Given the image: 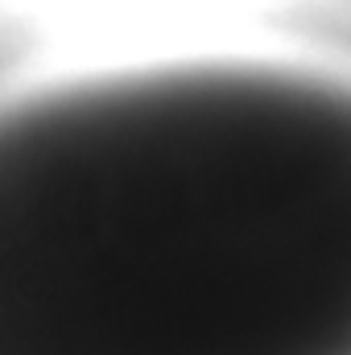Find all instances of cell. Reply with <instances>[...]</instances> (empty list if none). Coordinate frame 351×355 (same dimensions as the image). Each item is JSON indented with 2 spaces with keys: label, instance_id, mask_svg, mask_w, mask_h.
Here are the masks:
<instances>
[{
  "label": "cell",
  "instance_id": "6da1fadb",
  "mask_svg": "<svg viewBox=\"0 0 351 355\" xmlns=\"http://www.w3.org/2000/svg\"><path fill=\"white\" fill-rule=\"evenodd\" d=\"M0 355H351V79L174 62L4 95Z\"/></svg>",
  "mask_w": 351,
  "mask_h": 355
}]
</instances>
